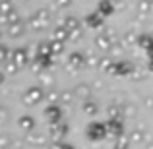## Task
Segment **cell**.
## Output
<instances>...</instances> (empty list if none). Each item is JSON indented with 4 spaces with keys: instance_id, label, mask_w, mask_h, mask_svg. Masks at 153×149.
Here are the masks:
<instances>
[{
    "instance_id": "10",
    "label": "cell",
    "mask_w": 153,
    "mask_h": 149,
    "mask_svg": "<svg viewBox=\"0 0 153 149\" xmlns=\"http://www.w3.org/2000/svg\"><path fill=\"white\" fill-rule=\"evenodd\" d=\"M35 126V120H33V116H22L19 118V128L22 130H25V132H31V128Z\"/></svg>"
},
{
    "instance_id": "16",
    "label": "cell",
    "mask_w": 153,
    "mask_h": 149,
    "mask_svg": "<svg viewBox=\"0 0 153 149\" xmlns=\"http://www.w3.org/2000/svg\"><path fill=\"white\" fill-rule=\"evenodd\" d=\"M49 101H51V103H56V101H58V93H56V91H51V93H49Z\"/></svg>"
},
{
    "instance_id": "13",
    "label": "cell",
    "mask_w": 153,
    "mask_h": 149,
    "mask_svg": "<svg viewBox=\"0 0 153 149\" xmlns=\"http://www.w3.org/2000/svg\"><path fill=\"white\" fill-rule=\"evenodd\" d=\"M83 110H85L87 114H95V112H97V107H95L91 101H87V103H83Z\"/></svg>"
},
{
    "instance_id": "15",
    "label": "cell",
    "mask_w": 153,
    "mask_h": 149,
    "mask_svg": "<svg viewBox=\"0 0 153 149\" xmlns=\"http://www.w3.org/2000/svg\"><path fill=\"white\" fill-rule=\"evenodd\" d=\"M8 54H10V50H8V47H2V60H4V62H8V58H10Z\"/></svg>"
},
{
    "instance_id": "3",
    "label": "cell",
    "mask_w": 153,
    "mask_h": 149,
    "mask_svg": "<svg viewBox=\"0 0 153 149\" xmlns=\"http://www.w3.org/2000/svg\"><path fill=\"white\" fill-rule=\"evenodd\" d=\"M45 116L49 118V122H60L62 120V110H60V107H58V103H51L49 107L45 108Z\"/></svg>"
},
{
    "instance_id": "14",
    "label": "cell",
    "mask_w": 153,
    "mask_h": 149,
    "mask_svg": "<svg viewBox=\"0 0 153 149\" xmlns=\"http://www.w3.org/2000/svg\"><path fill=\"white\" fill-rule=\"evenodd\" d=\"M97 45L101 47V49H107V47H111V41H108L107 35H101V37L97 39Z\"/></svg>"
},
{
    "instance_id": "4",
    "label": "cell",
    "mask_w": 153,
    "mask_h": 149,
    "mask_svg": "<svg viewBox=\"0 0 153 149\" xmlns=\"http://www.w3.org/2000/svg\"><path fill=\"white\" fill-rule=\"evenodd\" d=\"M107 128H108V134H112V136H122V130H124L122 118H108Z\"/></svg>"
},
{
    "instance_id": "9",
    "label": "cell",
    "mask_w": 153,
    "mask_h": 149,
    "mask_svg": "<svg viewBox=\"0 0 153 149\" xmlns=\"http://www.w3.org/2000/svg\"><path fill=\"white\" fill-rule=\"evenodd\" d=\"M97 10L101 12L103 16H111L112 12H114V4H112L111 0H101V2L97 4Z\"/></svg>"
},
{
    "instance_id": "2",
    "label": "cell",
    "mask_w": 153,
    "mask_h": 149,
    "mask_svg": "<svg viewBox=\"0 0 153 149\" xmlns=\"http://www.w3.org/2000/svg\"><path fill=\"white\" fill-rule=\"evenodd\" d=\"M43 95H45V93H43L41 87H37V85H35V87H29V89L23 93V103H25L27 107H29V105H37L39 101L43 99Z\"/></svg>"
},
{
    "instance_id": "5",
    "label": "cell",
    "mask_w": 153,
    "mask_h": 149,
    "mask_svg": "<svg viewBox=\"0 0 153 149\" xmlns=\"http://www.w3.org/2000/svg\"><path fill=\"white\" fill-rule=\"evenodd\" d=\"M64 27H66L68 33H70V39L79 37V21L76 18H66L64 19Z\"/></svg>"
},
{
    "instance_id": "1",
    "label": "cell",
    "mask_w": 153,
    "mask_h": 149,
    "mask_svg": "<svg viewBox=\"0 0 153 149\" xmlns=\"http://www.w3.org/2000/svg\"><path fill=\"white\" fill-rule=\"evenodd\" d=\"M105 134H108V128H107V122H89L87 126V138L89 139H103Z\"/></svg>"
},
{
    "instance_id": "8",
    "label": "cell",
    "mask_w": 153,
    "mask_h": 149,
    "mask_svg": "<svg viewBox=\"0 0 153 149\" xmlns=\"http://www.w3.org/2000/svg\"><path fill=\"white\" fill-rule=\"evenodd\" d=\"M112 74H120V76H126V74H130L132 72V66L128 62H114L112 64Z\"/></svg>"
},
{
    "instance_id": "6",
    "label": "cell",
    "mask_w": 153,
    "mask_h": 149,
    "mask_svg": "<svg viewBox=\"0 0 153 149\" xmlns=\"http://www.w3.org/2000/svg\"><path fill=\"white\" fill-rule=\"evenodd\" d=\"M12 56H14V62L18 64V66H23V64H27V60H29V50L25 49V47H22V49H16L12 52Z\"/></svg>"
},
{
    "instance_id": "17",
    "label": "cell",
    "mask_w": 153,
    "mask_h": 149,
    "mask_svg": "<svg viewBox=\"0 0 153 149\" xmlns=\"http://www.w3.org/2000/svg\"><path fill=\"white\" fill-rule=\"evenodd\" d=\"M70 2H72V0H56L58 6H70Z\"/></svg>"
},
{
    "instance_id": "7",
    "label": "cell",
    "mask_w": 153,
    "mask_h": 149,
    "mask_svg": "<svg viewBox=\"0 0 153 149\" xmlns=\"http://www.w3.org/2000/svg\"><path fill=\"white\" fill-rule=\"evenodd\" d=\"M103 18H105V16L97 10L95 14H89V16H87V18H85V23L89 27H101L103 25Z\"/></svg>"
},
{
    "instance_id": "12",
    "label": "cell",
    "mask_w": 153,
    "mask_h": 149,
    "mask_svg": "<svg viewBox=\"0 0 153 149\" xmlns=\"http://www.w3.org/2000/svg\"><path fill=\"white\" fill-rule=\"evenodd\" d=\"M8 31H10V35H22L23 33V27L22 23H8Z\"/></svg>"
},
{
    "instance_id": "11",
    "label": "cell",
    "mask_w": 153,
    "mask_h": 149,
    "mask_svg": "<svg viewBox=\"0 0 153 149\" xmlns=\"http://www.w3.org/2000/svg\"><path fill=\"white\" fill-rule=\"evenodd\" d=\"M83 60H85V56H83L82 52H72V54H70V64L74 68H79L83 64Z\"/></svg>"
}]
</instances>
